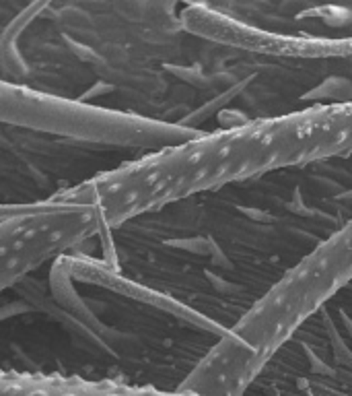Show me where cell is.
Segmentation results:
<instances>
[{
    "mask_svg": "<svg viewBox=\"0 0 352 396\" xmlns=\"http://www.w3.org/2000/svg\"><path fill=\"white\" fill-rule=\"evenodd\" d=\"M338 157H352V101L196 135L64 195L87 204L110 231L183 198Z\"/></svg>",
    "mask_w": 352,
    "mask_h": 396,
    "instance_id": "6da1fadb",
    "label": "cell"
},
{
    "mask_svg": "<svg viewBox=\"0 0 352 396\" xmlns=\"http://www.w3.org/2000/svg\"><path fill=\"white\" fill-rule=\"evenodd\" d=\"M101 233L105 231L95 212L64 192L27 204H4L0 215L2 289Z\"/></svg>",
    "mask_w": 352,
    "mask_h": 396,
    "instance_id": "7a4b0ae2",
    "label": "cell"
},
{
    "mask_svg": "<svg viewBox=\"0 0 352 396\" xmlns=\"http://www.w3.org/2000/svg\"><path fill=\"white\" fill-rule=\"evenodd\" d=\"M2 118L19 126L50 130L56 135H72L95 141H112L116 145H153L155 151L176 147L196 137L179 132L169 126L132 120L122 114L91 110L87 106L70 103L56 97L37 95L21 87H2Z\"/></svg>",
    "mask_w": 352,
    "mask_h": 396,
    "instance_id": "3957f363",
    "label": "cell"
}]
</instances>
